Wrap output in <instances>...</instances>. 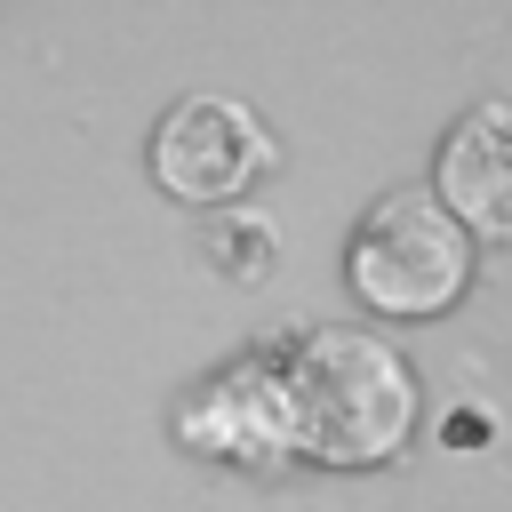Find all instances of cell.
<instances>
[{
    "mask_svg": "<svg viewBox=\"0 0 512 512\" xmlns=\"http://www.w3.org/2000/svg\"><path fill=\"white\" fill-rule=\"evenodd\" d=\"M280 368L296 400V456L384 464L416 424V368L376 328H304Z\"/></svg>",
    "mask_w": 512,
    "mask_h": 512,
    "instance_id": "cell-1",
    "label": "cell"
},
{
    "mask_svg": "<svg viewBox=\"0 0 512 512\" xmlns=\"http://www.w3.org/2000/svg\"><path fill=\"white\" fill-rule=\"evenodd\" d=\"M344 280L368 312L384 320H432L464 296L472 280V232L424 192V184H392L384 200H368V216L352 224L344 248Z\"/></svg>",
    "mask_w": 512,
    "mask_h": 512,
    "instance_id": "cell-2",
    "label": "cell"
},
{
    "mask_svg": "<svg viewBox=\"0 0 512 512\" xmlns=\"http://www.w3.org/2000/svg\"><path fill=\"white\" fill-rule=\"evenodd\" d=\"M144 160H152L160 192H176L192 208H232L272 168V128L256 120V104H240L224 88H192L160 112Z\"/></svg>",
    "mask_w": 512,
    "mask_h": 512,
    "instance_id": "cell-3",
    "label": "cell"
},
{
    "mask_svg": "<svg viewBox=\"0 0 512 512\" xmlns=\"http://www.w3.org/2000/svg\"><path fill=\"white\" fill-rule=\"evenodd\" d=\"M176 440L224 464H288L296 456V400H288V368L272 352H240L224 368H208L184 400H176Z\"/></svg>",
    "mask_w": 512,
    "mask_h": 512,
    "instance_id": "cell-4",
    "label": "cell"
},
{
    "mask_svg": "<svg viewBox=\"0 0 512 512\" xmlns=\"http://www.w3.org/2000/svg\"><path fill=\"white\" fill-rule=\"evenodd\" d=\"M432 200L464 232L512 240V96H480L456 112V128L440 136V160H432Z\"/></svg>",
    "mask_w": 512,
    "mask_h": 512,
    "instance_id": "cell-5",
    "label": "cell"
},
{
    "mask_svg": "<svg viewBox=\"0 0 512 512\" xmlns=\"http://www.w3.org/2000/svg\"><path fill=\"white\" fill-rule=\"evenodd\" d=\"M200 248L216 256V272H232V280H264L272 256H280V224H272L256 200H232V208H208Z\"/></svg>",
    "mask_w": 512,
    "mask_h": 512,
    "instance_id": "cell-6",
    "label": "cell"
}]
</instances>
